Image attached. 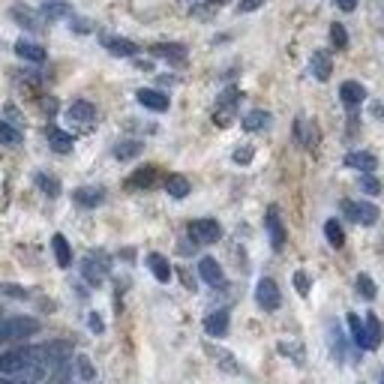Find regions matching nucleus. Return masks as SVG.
Here are the masks:
<instances>
[{
    "mask_svg": "<svg viewBox=\"0 0 384 384\" xmlns=\"http://www.w3.org/2000/svg\"><path fill=\"white\" fill-rule=\"evenodd\" d=\"M42 360V348H33V346H19V348H9L0 354V373L4 375H19L24 373L31 363Z\"/></svg>",
    "mask_w": 384,
    "mask_h": 384,
    "instance_id": "1",
    "label": "nucleus"
},
{
    "mask_svg": "<svg viewBox=\"0 0 384 384\" xmlns=\"http://www.w3.org/2000/svg\"><path fill=\"white\" fill-rule=\"evenodd\" d=\"M39 333V321L31 316H16L4 321V343H21V339H31Z\"/></svg>",
    "mask_w": 384,
    "mask_h": 384,
    "instance_id": "2",
    "label": "nucleus"
},
{
    "mask_svg": "<svg viewBox=\"0 0 384 384\" xmlns=\"http://www.w3.org/2000/svg\"><path fill=\"white\" fill-rule=\"evenodd\" d=\"M343 213H346L351 222H358V225H375L378 217H381V210L373 202H346L343 204Z\"/></svg>",
    "mask_w": 384,
    "mask_h": 384,
    "instance_id": "3",
    "label": "nucleus"
},
{
    "mask_svg": "<svg viewBox=\"0 0 384 384\" xmlns=\"http://www.w3.org/2000/svg\"><path fill=\"white\" fill-rule=\"evenodd\" d=\"M255 301H259V306L264 309V312H274V309H279V303H282V294H279V286L270 276H264V279H259V286H255Z\"/></svg>",
    "mask_w": 384,
    "mask_h": 384,
    "instance_id": "4",
    "label": "nucleus"
},
{
    "mask_svg": "<svg viewBox=\"0 0 384 384\" xmlns=\"http://www.w3.org/2000/svg\"><path fill=\"white\" fill-rule=\"evenodd\" d=\"M222 237V229L217 219H195L190 222V240L192 244H217Z\"/></svg>",
    "mask_w": 384,
    "mask_h": 384,
    "instance_id": "5",
    "label": "nucleus"
},
{
    "mask_svg": "<svg viewBox=\"0 0 384 384\" xmlns=\"http://www.w3.org/2000/svg\"><path fill=\"white\" fill-rule=\"evenodd\" d=\"M105 270H108V259L103 252H90L88 259L81 261V276L90 282V286H103L105 279Z\"/></svg>",
    "mask_w": 384,
    "mask_h": 384,
    "instance_id": "6",
    "label": "nucleus"
},
{
    "mask_svg": "<svg viewBox=\"0 0 384 384\" xmlns=\"http://www.w3.org/2000/svg\"><path fill=\"white\" fill-rule=\"evenodd\" d=\"M66 120L88 130V126L96 120V108H93V103H88V99H78V103H73V105L66 108Z\"/></svg>",
    "mask_w": 384,
    "mask_h": 384,
    "instance_id": "7",
    "label": "nucleus"
},
{
    "mask_svg": "<svg viewBox=\"0 0 384 384\" xmlns=\"http://www.w3.org/2000/svg\"><path fill=\"white\" fill-rule=\"evenodd\" d=\"M99 42H103V48H108L111 54H118V58H135V54H138V46L133 39L103 33V36H99Z\"/></svg>",
    "mask_w": 384,
    "mask_h": 384,
    "instance_id": "8",
    "label": "nucleus"
},
{
    "mask_svg": "<svg viewBox=\"0 0 384 384\" xmlns=\"http://www.w3.org/2000/svg\"><path fill=\"white\" fill-rule=\"evenodd\" d=\"M198 276H202L207 286H213V289H219V286H225V274H222V267H219V261L217 259H210V255H204L202 261H198Z\"/></svg>",
    "mask_w": 384,
    "mask_h": 384,
    "instance_id": "9",
    "label": "nucleus"
},
{
    "mask_svg": "<svg viewBox=\"0 0 384 384\" xmlns=\"http://www.w3.org/2000/svg\"><path fill=\"white\" fill-rule=\"evenodd\" d=\"M69 354H73V346L61 343V339H58V343H46V346H42V360H46L51 369L54 366H63L69 360Z\"/></svg>",
    "mask_w": 384,
    "mask_h": 384,
    "instance_id": "10",
    "label": "nucleus"
},
{
    "mask_svg": "<svg viewBox=\"0 0 384 384\" xmlns=\"http://www.w3.org/2000/svg\"><path fill=\"white\" fill-rule=\"evenodd\" d=\"M267 234H270V247H274V249H282V247H286V225H282L276 207H270V210H267Z\"/></svg>",
    "mask_w": 384,
    "mask_h": 384,
    "instance_id": "11",
    "label": "nucleus"
},
{
    "mask_svg": "<svg viewBox=\"0 0 384 384\" xmlns=\"http://www.w3.org/2000/svg\"><path fill=\"white\" fill-rule=\"evenodd\" d=\"M135 99L145 108H150V111H168V96L165 93H160V90H150V88H141L138 93H135Z\"/></svg>",
    "mask_w": 384,
    "mask_h": 384,
    "instance_id": "12",
    "label": "nucleus"
},
{
    "mask_svg": "<svg viewBox=\"0 0 384 384\" xmlns=\"http://www.w3.org/2000/svg\"><path fill=\"white\" fill-rule=\"evenodd\" d=\"M339 99H343L348 108H358L363 99H366L363 84H358V81H343V88H339Z\"/></svg>",
    "mask_w": 384,
    "mask_h": 384,
    "instance_id": "13",
    "label": "nucleus"
},
{
    "mask_svg": "<svg viewBox=\"0 0 384 384\" xmlns=\"http://www.w3.org/2000/svg\"><path fill=\"white\" fill-rule=\"evenodd\" d=\"M204 331L210 333V336H225L229 333V312L225 309H217V312H210V316L204 318Z\"/></svg>",
    "mask_w": 384,
    "mask_h": 384,
    "instance_id": "14",
    "label": "nucleus"
},
{
    "mask_svg": "<svg viewBox=\"0 0 384 384\" xmlns=\"http://www.w3.org/2000/svg\"><path fill=\"white\" fill-rule=\"evenodd\" d=\"M346 165L348 168H358V172H375V165H378V160L373 153H366V150H351L348 156H346Z\"/></svg>",
    "mask_w": 384,
    "mask_h": 384,
    "instance_id": "15",
    "label": "nucleus"
},
{
    "mask_svg": "<svg viewBox=\"0 0 384 384\" xmlns=\"http://www.w3.org/2000/svg\"><path fill=\"white\" fill-rule=\"evenodd\" d=\"M150 51L156 54V58L172 61V63H183V61H187V48H183V46H175V42H160V46H153Z\"/></svg>",
    "mask_w": 384,
    "mask_h": 384,
    "instance_id": "16",
    "label": "nucleus"
},
{
    "mask_svg": "<svg viewBox=\"0 0 384 384\" xmlns=\"http://www.w3.org/2000/svg\"><path fill=\"white\" fill-rule=\"evenodd\" d=\"M309 69H312V76H316L318 81H327L333 73V63H331V54L327 51H316L312 54V61H309Z\"/></svg>",
    "mask_w": 384,
    "mask_h": 384,
    "instance_id": "17",
    "label": "nucleus"
},
{
    "mask_svg": "<svg viewBox=\"0 0 384 384\" xmlns=\"http://www.w3.org/2000/svg\"><path fill=\"white\" fill-rule=\"evenodd\" d=\"M147 267H150V274L160 279V282H168V279H172V264H168L165 255L150 252V255H147Z\"/></svg>",
    "mask_w": 384,
    "mask_h": 384,
    "instance_id": "18",
    "label": "nucleus"
},
{
    "mask_svg": "<svg viewBox=\"0 0 384 384\" xmlns=\"http://www.w3.org/2000/svg\"><path fill=\"white\" fill-rule=\"evenodd\" d=\"M16 54H21L24 61H33V63L46 61V48L36 46V42H31V39H19L16 42Z\"/></svg>",
    "mask_w": 384,
    "mask_h": 384,
    "instance_id": "19",
    "label": "nucleus"
},
{
    "mask_svg": "<svg viewBox=\"0 0 384 384\" xmlns=\"http://www.w3.org/2000/svg\"><path fill=\"white\" fill-rule=\"evenodd\" d=\"M51 249H54V259H58L61 267L73 264V249H69V240H66L63 234H54V237H51Z\"/></svg>",
    "mask_w": 384,
    "mask_h": 384,
    "instance_id": "20",
    "label": "nucleus"
},
{
    "mask_svg": "<svg viewBox=\"0 0 384 384\" xmlns=\"http://www.w3.org/2000/svg\"><path fill=\"white\" fill-rule=\"evenodd\" d=\"M103 198H105V192L99 190V187H81V190H76V204H81V207H96V204H103Z\"/></svg>",
    "mask_w": 384,
    "mask_h": 384,
    "instance_id": "21",
    "label": "nucleus"
},
{
    "mask_svg": "<svg viewBox=\"0 0 384 384\" xmlns=\"http://www.w3.org/2000/svg\"><path fill=\"white\" fill-rule=\"evenodd\" d=\"M363 327H366V351H375L381 346V321L373 316V312H369Z\"/></svg>",
    "mask_w": 384,
    "mask_h": 384,
    "instance_id": "22",
    "label": "nucleus"
},
{
    "mask_svg": "<svg viewBox=\"0 0 384 384\" xmlns=\"http://www.w3.org/2000/svg\"><path fill=\"white\" fill-rule=\"evenodd\" d=\"M270 126V115L267 111H261V108H255V111H249V115H244V130L247 133H261V130H267Z\"/></svg>",
    "mask_w": 384,
    "mask_h": 384,
    "instance_id": "23",
    "label": "nucleus"
},
{
    "mask_svg": "<svg viewBox=\"0 0 384 384\" xmlns=\"http://www.w3.org/2000/svg\"><path fill=\"white\" fill-rule=\"evenodd\" d=\"M48 145H51V150H58V153H69L73 150V135L58 130V126H51L48 130Z\"/></svg>",
    "mask_w": 384,
    "mask_h": 384,
    "instance_id": "24",
    "label": "nucleus"
},
{
    "mask_svg": "<svg viewBox=\"0 0 384 384\" xmlns=\"http://www.w3.org/2000/svg\"><path fill=\"white\" fill-rule=\"evenodd\" d=\"M324 237L331 240V247H333V249H343V244H346V232H343V225H339V219H327V222H324Z\"/></svg>",
    "mask_w": 384,
    "mask_h": 384,
    "instance_id": "25",
    "label": "nucleus"
},
{
    "mask_svg": "<svg viewBox=\"0 0 384 384\" xmlns=\"http://www.w3.org/2000/svg\"><path fill=\"white\" fill-rule=\"evenodd\" d=\"M165 190H168V195H172V198H187L190 195V180L183 175H172L165 180Z\"/></svg>",
    "mask_w": 384,
    "mask_h": 384,
    "instance_id": "26",
    "label": "nucleus"
},
{
    "mask_svg": "<svg viewBox=\"0 0 384 384\" xmlns=\"http://www.w3.org/2000/svg\"><path fill=\"white\" fill-rule=\"evenodd\" d=\"M0 145H6V147L21 145V133L12 123H6V120H0Z\"/></svg>",
    "mask_w": 384,
    "mask_h": 384,
    "instance_id": "27",
    "label": "nucleus"
},
{
    "mask_svg": "<svg viewBox=\"0 0 384 384\" xmlns=\"http://www.w3.org/2000/svg\"><path fill=\"white\" fill-rule=\"evenodd\" d=\"M348 331L354 336V343H358L360 348H366V327H363L360 316H354V312H348Z\"/></svg>",
    "mask_w": 384,
    "mask_h": 384,
    "instance_id": "28",
    "label": "nucleus"
},
{
    "mask_svg": "<svg viewBox=\"0 0 384 384\" xmlns=\"http://www.w3.org/2000/svg\"><path fill=\"white\" fill-rule=\"evenodd\" d=\"M73 366H76V375H78V381H93V375H96V369H93V363L84 358V354H78V358H73Z\"/></svg>",
    "mask_w": 384,
    "mask_h": 384,
    "instance_id": "29",
    "label": "nucleus"
},
{
    "mask_svg": "<svg viewBox=\"0 0 384 384\" xmlns=\"http://www.w3.org/2000/svg\"><path fill=\"white\" fill-rule=\"evenodd\" d=\"M141 153V141H120V145L115 147V156L120 162H126V160H135V156Z\"/></svg>",
    "mask_w": 384,
    "mask_h": 384,
    "instance_id": "30",
    "label": "nucleus"
},
{
    "mask_svg": "<svg viewBox=\"0 0 384 384\" xmlns=\"http://www.w3.org/2000/svg\"><path fill=\"white\" fill-rule=\"evenodd\" d=\"M331 348H333L336 363H343L346 360V339H343V333H339L336 324H331Z\"/></svg>",
    "mask_w": 384,
    "mask_h": 384,
    "instance_id": "31",
    "label": "nucleus"
},
{
    "mask_svg": "<svg viewBox=\"0 0 384 384\" xmlns=\"http://www.w3.org/2000/svg\"><path fill=\"white\" fill-rule=\"evenodd\" d=\"M358 294L363 297V301H375V294H378V289H375V282H373V276H366V274H360V276H358Z\"/></svg>",
    "mask_w": 384,
    "mask_h": 384,
    "instance_id": "32",
    "label": "nucleus"
},
{
    "mask_svg": "<svg viewBox=\"0 0 384 384\" xmlns=\"http://www.w3.org/2000/svg\"><path fill=\"white\" fill-rule=\"evenodd\" d=\"M156 180V168H138V172L130 177V187H150V183Z\"/></svg>",
    "mask_w": 384,
    "mask_h": 384,
    "instance_id": "33",
    "label": "nucleus"
},
{
    "mask_svg": "<svg viewBox=\"0 0 384 384\" xmlns=\"http://www.w3.org/2000/svg\"><path fill=\"white\" fill-rule=\"evenodd\" d=\"M360 190L366 192V195H381V183H378V177L373 175V172H366V175H360Z\"/></svg>",
    "mask_w": 384,
    "mask_h": 384,
    "instance_id": "34",
    "label": "nucleus"
},
{
    "mask_svg": "<svg viewBox=\"0 0 384 384\" xmlns=\"http://www.w3.org/2000/svg\"><path fill=\"white\" fill-rule=\"evenodd\" d=\"M66 12H69V6L61 4V0H48V4L42 6V16L46 19H61V16H66Z\"/></svg>",
    "mask_w": 384,
    "mask_h": 384,
    "instance_id": "35",
    "label": "nucleus"
},
{
    "mask_svg": "<svg viewBox=\"0 0 384 384\" xmlns=\"http://www.w3.org/2000/svg\"><path fill=\"white\" fill-rule=\"evenodd\" d=\"M331 39H333V46H336V48H346V46H348L346 27H343V24H331Z\"/></svg>",
    "mask_w": 384,
    "mask_h": 384,
    "instance_id": "36",
    "label": "nucleus"
},
{
    "mask_svg": "<svg viewBox=\"0 0 384 384\" xmlns=\"http://www.w3.org/2000/svg\"><path fill=\"white\" fill-rule=\"evenodd\" d=\"M36 183H39V187L42 190H46V195H58L61 192V187H58V180H54V177H48V175H36Z\"/></svg>",
    "mask_w": 384,
    "mask_h": 384,
    "instance_id": "37",
    "label": "nucleus"
},
{
    "mask_svg": "<svg viewBox=\"0 0 384 384\" xmlns=\"http://www.w3.org/2000/svg\"><path fill=\"white\" fill-rule=\"evenodd\" d=\"M291 279H294V289H297V294H301V297H306V294H309V286H312V282H309V276L303 274V270H297V274H294Z\"/></svg>",
    "mask_w": 384,
    "mask_h": 384,
    "instance_id": "38",
    "label": "nucleus"
},
{
    "mask_svg": "<svg viewBox=\"0 0 384 384\" xmlns=\"http://www.w3.org/2000/svg\"><path fill=\"white\" fill-rule=\"evenodd\" d=\"M249 160H252V147H237L234 150V162L237 165H247Z\"/></svg>",
    "mask_w": 384,
    "mask_h": 384,
    "instance_id": "39",
    "label": "nucleus"
},
{
    "mask_svg": "<svg viewBox=\"0 0 384 384\" xmlns=\"http://www.w3.org/2000/svg\"><path fill=\"white\" fill-rule=\"evenodd\" d=\"M259 6H264V0H240V12H255Z\"/></svg>",
    "mask_w": 384,
    "mask_h": 384,
    "instance_id": "40",
    "label": "nucleus"
},
{
    "mask_svg": "<svg viewBox=\"0 0 384 384\" xmlns=\"http://www.w3.org/2000/svg\"><path fill=\"white\" fill-rule=\"evenodd\" d=\"M336 6L343 12H354V9H358V0H336Z\"/></svg>",
    "mask_w": 384,
    "mask_h": 384,
    "instance_id": "41",
    "label": "nucleus"
},
{
    "mask_svg": "<svg viewBox=\"0 0 384 384\" xmlns=\"http://www.w3.org/2000/svg\"><path fill=\"white\" fill-rule=\"evenodd\" d=\"M0 291H4V294H12V297H27V291H24V289H19V286H4Z\"/></svg>",
    "mask_w": 384,
    "mask_h": 384,
    "instance_id": "42",
    "label": "nucleus"
},
{
    "mask_svg": "<svg viewBox=\"0 0 384 384\" xmlns=\"http://www.w3.org/2000/svg\"><path fill=\"white\" fill-rule=\"evenodd\" d=\"M90 331L93 333H103V318H99L96 312H90Z\"/></svg>",
    "mask_w": 384,
    "mask_h": 384,
    "instance_id": "43",
    "label": "nucleus"
},
{
    "mask_svg": "<svg viewBox=\"0 0 384 384\" xmlns=\"http://www.w3.org/2000/svg\"><path fill=\"white\" fill-rule=\"evenodd\" d=\"M61 384H88V381H61Z\"/></svg>",
    "mask_w": 384,
    "mask_h": 384,
    "instance_id": "44",
    "label": "nucleus"
},
{
    "mask_svg": "<svg viewBox=\"0 0 384 384\" xmlns=\"http://www.w3.org/2000/svg\"><path fill=\"white\" fill-rule=\"evenodd\" d=\"M381 381H384V375H381Z\"/></svg>",
    "mask_w": 384,
    "mask_h": 384,
    "instance_id": "45",
    "label": "nucleus"
}]
</instances>
